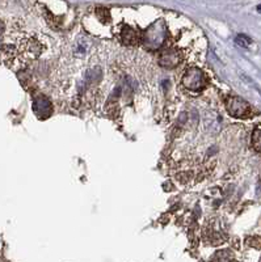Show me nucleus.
Returning <instances> with one entry per match:
<instances>
[{"instance_id":"1a4fd4ad","label":"nucleus","mask_w":261,"mask_h":262,"mask_svg":"<svg viewBox=\"0 0 261 262\" xmlns=\"http://www.w3.org/2000/svg\"><path fill=\"white\" fill-rule=\"evenodd\" d=\"M258 12L259 13H261V4H259L258 5Z\"/></svg>"},{"instance_id":"7ed1b4c3","label":"nucleus","mask_w":261,"mask_h":262,"mask_svg":"<svg viewBox=\"0 0 261 262\" xmlns=\"http://www.w3.org/2000/svg\"><path fill=\"white\" fill-rule=\"evenodd\" d=\"M250 104L238 96H231L227 98V112L232 117H246L250 114Z\"/></svg>"},{"instance_id":"423d86ee","label":"nucleus","mask_w":261,"mask_h":262,"mask_svg":"<svg viewBox=\"0 0 261 262\" xmlns=\"http://www.w3.org/2000/svg\"><path fill=\"white\" fill-rule=\"evenodd\" d=\"M252 146L256 151L261 152V129H256L252 134Z\"/></svg>"},{"instance_id":"f03ea898","label":"nucleus","mask_w":261,"mask_h":262,"mask_svg":"<svg viewBox=\"0 0 261 262\" xmlns=\"http://www.w3.org/2000/svg\"><path fill=\"white\" fill-rule=\"evenodd\" d=\"M183 84L187 88L188 91L192 92H199L205 85V77L203 73L197 68H191L185 73L184 79H183Z\"/></svg>"},{"instance_id":"20e7f679","label":"nucleus","mask_w":261,"mask_h":262,"mask_svg":"<svg viewBox=\"0 0 261 262\" xmlns=\"http://www.w3.org/2000/svg\"><path fill=\"white\" fill-rule=\"evenodd\" d=\"M33 109L37 116L49 117L50 116V113H52V104H50V101H49L48 98L44 97V96H41V97L36 98Z\"/></svg>"},{"instance_id":"6e6552de","label":"nucleus","mask_w":261,"mask_h":262,"mask_svg":"<svg viewBox=\"0 0 261 262\" xmlns=\"http://www.w3.org/2000/svg\"><path fill=\"white\" fill-rule=\"evenodd\" d=\"M125 44H135L136 42V33L134 30L129 29L128 32H124V36H122Z\"/></svg>"},{"instance_id":"f257e3e1","label":"nucleus","mask_w":261,"mask_h":262,"mask_svg":"<svg viewBox=\"0 0 261 262\" xmlns=\"http://www.w3.org/2000/svg\"><path fill=\"white\" fill-rule=\"evenodd\" d=\"M166 37V29L163 26L162 22H156L155 25H152L150 29L146 30L144 33V44L147 45L151 49H158L160 45L163 44Z\"/></svg>"},{"instance_id":"39448f33","label":"nucleus","mask_w":261,"mask_h":262,"mask_svg":"<svg viewBox=\"0 0 261 262\" xmlns=\"http://www.w3.org/2000/svg\"><path fill=\"white\" fill-rule=\"evenodd\" d=\"M181 57L180 53H177L175 50H168L166 51L164 54H162L160 57V63L163 66H166V67H175L180 63Z\"/></svg>"},{"instance_id":"0eeeda50","label":"nucleus","mask_w":261,"mask_h":262,"mask_svg":"<svg viewBox=\"0 0 261 262\" xmlns=\"http://www.w3.org/2000/svg\"><path fill=\"white\" fill-rule=\"evenodd\" d=\"M235 42L238 46H242V48H248V46L252 44V40H251L248 36H246V34H238L235 38Z\"/></svg>"}]
</instances>
